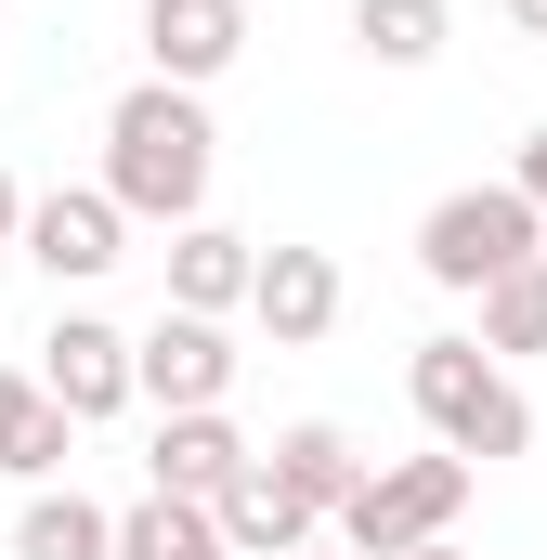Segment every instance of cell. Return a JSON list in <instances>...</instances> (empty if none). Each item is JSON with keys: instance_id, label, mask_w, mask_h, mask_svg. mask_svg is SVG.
<instances>
[{"instance_id": "cell-8", "label": "cell", "mask_w": 547, "mask_h": 560, "mask_svg": "<svg viewBox=\"0 0 547 560\" xmlns=\"http://www.w3.org/2000/svg\"><path fill=\"white\" fill-rule=\"evenodd\" d=\"M143 469H156V495H196V509H222V495L261 469V443L222 418V405H196V418H156V456H143Z\"/></svg>"}, {"instance_id": "cell-15", "label": "cell", "mask_w": 547, "mask_h": 560, "mask_svg": "<svg viewBox=\"0 0 547 560\" xmlns=\"http://www.w3.org/2000/svg\"><path fill=\"white\" fill-rule=\"evenodd\" d=\"M261 456L287 469V482H300V495H313V509H326V522H339V509L365 495V456H352V430H339V418H300V430H274Z\"/></svg>"}, {"instance_id": "cell-6", "label": "cell", "mask_w": 547, "mask_h": 560, "mask_svg": "<svg viewBox=\"0 0 547 560\" xmlns=\"http://www.w3.org/2000/svg\"><path fill=\"white\" fill-rule=\"evenodd\" d=\"M39 392H53L66 418L92 430V418H118V405L143 392V352L118 339V326H105V313H66V326L39 339Z\"/></svg>"}, {"instance_id": "cell-10", "label": "cell", "mask_w": 547, "mask_h": 560, "mask_svg": "<svg viewBox=\"0 0 547 560\" xmlns=\"http://www.w3.org/2000/svg\"><path fill=\"white\" fill-rule=\"evenodd\" d=\"M248 326H261L274 352H313V339L339 326V261H326V248H261V287H248Z\"/></svg>"}, {"instance_id": "cell-12", "label": "cell", "mask_w": 547, "mask_h": 560, "mask_svg": "<svg viewBox=\"0 0 547 560\" xmlns=\"http://www.w3.org/2000/svg\"><path fill=\"white\" fill-rule=\"evenodd\" d=\"M248 287H261V235H222V222L170 235V313H248Z\"/></svg>"}, {"instance_id": "cell-21", "label": "cell", "mask_w": 547, "mask_h": 560, "mask_svg": "<svg viewBox=\"0 0 547 560\" xmlns=\"http://www.w3.org/2000/svg\"><path fill=\"white\" fill-rule=\"evenodd\" d=\"M496 13H509V26H522V39H547V0H496Z\"/></svg>"}, {"instance_id": "cell-13", "label": "cell", "mask_w": 547, "mask_h": 560, "mask_svg": "<svg viewBox=\"0 0 547 560\" xmlns=\"http://www.w3.org/2000/svg\"><path fill=\"white\" fill-rule=\"evenodd\" d=\"M13 560H118V509H92L79 482H39L13 522Z\"/></svg>"}, {"instance_id": "cell-20", "label": "cell", "mask_w": 547, "mask_h": 560, "mask_svg": "<svg viewBox=\"0 0 547 560\" xmlns=\"http://www.w3.org/2000/svg\"><path fill=\"white\" fill-rule=\"evenodd\" d=\"M0 248H26V183L0 170Z\"/></svg>"}, {"instance_id": "cell-7", "label": "cell", "mask_w": 547, "mask_h": 560, "mask_svg": "<svg viewBox=\"0 0 547 560\" xmlns=\"http://www.w3.org/2000/svg\"><path fill=\"white\" fill-rule=\"evenodd\" d=\"M131 352H143V405H156V418H196V405L235 392V339H222V313H156Z\"/></svg>"}, {"instance_id": "cell-19", "label": "cell", "mask_w": 547, "mask_h": 560, "mask_svg": "<svg viewBox=\"0 0 547 560\" xmlns=\"http://www.w3.org/2000/svg\"><path fill=\"white\" fill-rule=\"evenodd\" d=\"M509 183H522V196L547 209V131H522V156H509Z\"/></svg>"}, {"instance_id": "cell-5", "label": "cell", "mask_w": 547, "mask_h": 560, "mask_svg": "<svg viewBox=\"0 0 547 560\" xmlns=\"http://www.w3.org/2000/svg\"><path fill=\"white\" fill-rule=\"evenodd\" d=\"M118 235H131V209H118L105 183H53V196H26V261H39L53 287H92V275H118V261H131Z\"/></svg>"}, {"instance_id": "cell-22", "label": "cell", "mask_w": 547, "mask_h": 560, "mask_svg": "<svg viewBox=\"0 0 547 560\" xmlns=\"http://www.w3.org/2000/svg\"><path fill=\"white\" fill-rule=\"evenodd\" d=\"M405 560H469V548H456V535H430V548H405Z\"/></svg>"}, {"instance_id": "cell-3", "label": "cell", "mask_w": 547, "mask_h": 560, "mask_svg": "<svg viewBox=\"0 0 547 560\" xmlns=\"http://www.w3.org/2000/svg\"><path fill=\"white\" fill-rule=\"evenodd\" d=\"M547 261V209L522 183H456V196H430V222H417V275L456 287V300H482L496 275H522Z\"/></svg>"}, {"instance_id": "cell-9", "label": "cell", "mask_w": 547, "mask_h": 560, "mask_svg": "<svg viewBox=\"0 0 547 560\" xmlns=\"http://www.w3.org/2000/svg\"><path fill=\"white\" fill-rule=\"evenodd\" d=\"M143 52H156V79L209 92V79L248 52V0H143Z\"/></svg>"}, {"instance_id": "cell-18", "label": "cell", "mask_w": 547, "mask_h": 560, "mask_svg": "<svg viewBox=\"0 0 547 560\" xmlns=\"http://www.w3.org/2000/svg\"><path fill=\"white\" fill-rule=\"evenodd\" d=\"M39 418V378H13V365H0V456H13V430Z\"/></svg>"}, {"instance_id": "cell-14", "label": "cell", "mask_w": 547, "mask_h": 560, "mask_svg": "<svg viewBox=\"0 0 547 560\" xmlns=\"http://www.w3.org/2000/svg\"><path fill=\"white\" fill-rule=\"evenodd\" d=\"M118 560H235V548H222V509H196V495H156V482H143L131 509H118Z\"/></svg>"}, {"instance_id": "cell-11", "label": "cell", "mask_w": 547, "mask_h": 560, "mask_svg": "<svg viewBox=\"0 0 547 560\" xmlns=\"http://www.w3.org/2000/svg\"><path fill=\"white\" fill-rule=\"evenodd\" d=\"M313 535H326V509H313V495H300L274 456L235 482V495H222V548H235V560H300Z\"/></svg>"}, {"instance_id": "cell-4", "label": "cell", "mask_w": 547, "mask_h": 560, "mask_svg": "<svg viewBox=\"0 0 547 560\" xmlns=\"http://www.w3.org/2000/svg\"><path fill=\"white\" fill-rule=\"evenodd\" d=\"M469 456L456 443H430V456H392V469H365V495L339 509V548H365V560H405L430 548V535H456V509H469Z\"/></svg>"}, {"instance_id": "cell-16", "label": "cell", "mask_w": 547, "mask_h": 560, "mask_svg": "<svg viewBox=\"0 0 547 560\" xmlns=\"http://www.w3.org/2000/svg\"><path fill=\"white\" fill-rule=\"evenodd\" d=\"M482 352H496V365H509V352H547V261L482 287Z\"/></svg>"}, {"instance_id": "cell-2", "label": "cell", "mask_w": 547, "mask_h": 560, "mask_svg": "<svg viewBox=\"0 0 547 560\" xmlns=\"http://www.w3.org/2000/svg\"><path fill=\"white\" fill-rule=\"evenodd\" d=\"M405 392H417V418H430V443H456L469 469H496V456H535V405H522V378H509L482 339H417Z\"/></svg>"}, {"instance_id": "cell-17", "label": "cell", "mask_w": 547, "mask_h": 560, "mask_svg": "<svg viewBox=\"0 0 547 560\" xmlns=\"http://www.w3.org/2000/svg\"><path fill=\"white\" fill-rule=\"evenodd\" d=\"M352 39L379 66H430L443 52V0H352Z\"/></svg>"}, {"instance_id": "cell-1", "label": "cell", "mask_w": 547, "mask_h": 560, "mask_svg": "<svg viewBox=\"0 0 547 560\" xmlns=\"http://www.w3.org/2000/svg\"><path fill=\"white\" fill-rule=\"evenodd\" d=\"M209 170H222V131H209V105L183 79H131L105 105V196L131 222H156V235L209 222Z\"/></svg>"}, {"instance_id": "cell-23", "label": "cell", "mask_w": 547, "mask_h": 560, "mask_svg": "<svg viewBox=\"0 0 547 560\" xmlns=\"http://www.w3.org/2000/svg\"><path fill=\"white\" fill-rule=\"evenodd\" d=\"M300 560H326V548H300Z\"/></svg>"}]
</instances>
